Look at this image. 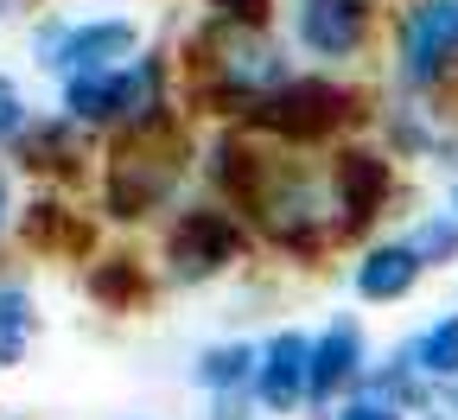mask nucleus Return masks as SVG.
I'll return each instance as SVG.
<instances>
[{
    "mask_svg": "<svg viewBox=\"0 0 458 420\" xmlns=\"http://www.w3.org/2000/svg\"><path fill=\"white\" fill-rule=\"evenodd\" d=\"M452 210H458V178H452Z\"/></svg>",
    "mask_w": 458,
    "mask_h": 420,
    "instance_id": "obj_23",
    "label": "nucleus"
},
{
    "mask_svg": "<svg viewBox=\"0 0 458 420\" xmlns=\"http://www.w3.org/2000/svg\"><path fill=\"white\" fill-rule=\"evenodd\" d=\"M427 280V268L414 261V249L401 236H382V243H363L351 261V293L363 306H401L414 287Z\"/></svg>",
    "mask_w": 458,
    "mask_h": 420,
    "instance_id": "obj_12",
    "label": "nucleus"
},
{
    "mask_svg": "<svg viewBox=\"0 0 458 420\" xmlns=\"http://www.w3.org/2000/svg\"><path fill=\"white\" fill-rule=\"evenodd\" d=\"M210 20H223V26H255V32H267V20H274V0H210Z\"/></svg>",
    "mask_w": 458,
    "mask_h": 420,
    "instance_id": "obj_18",
    "label": "nucleus"
},
{
    "mask_svg": "<svg viewBox=\"0 0 458 420\" xmlns=\"http://www.w3.org/2000/svg\"><path fill=\"white\" fill-rule=\"evenodd\" d=\"M408 364H414V376L433 389V395H445V389H458V313H439L433 325H420L408 344Z\"/></svg>",
    "mask_w": 458,
    "mask_h": 420,
    "instance_id": "obj_13",
    "label": "nucleus"
},
{
    "mask_svg": "<svg viewBox=\"0 0 458 420\" xmlns=\"http://www.w3.org/2000/svg\"><path fill=\"white\" fill-rule=\"evenodd\" d=\"M325 185H331V223H337V236H363L394 204V159H388V147L344 141L331 153Z\"/></svg>",
    "mask_w": 458,
    "mask_h": 420,
    "instance_id": "obj_8",
    "label": "nucleus"
},
{
    "mask_svg": "<svg viewBox=\"0 0 458 420\" xmlns=\"http://www.w3.org/2000/svg\"><path fill=\"white\" fill-rule=\"evenodd\" d=\"M7 210H13V185H7V172H0V229H7Z\"/></svg>",
    "mask_w": 458,
    "mask_h": 420,
    "instance_id": "obj_21",
    "label": "nucleus"
},
{
    "mask_svg": "<svg viewBox=\"0 0 458 420\" xmlns=\"http://www.w3.org/2000/svg\"><path fill=\"white\" fill-rule=\"evenodd\" d=\"M172 64L159 51H140L114 71L64 77V122L71 128H114V134H147L172 122Z\"/></svg>",
    "mask_w": 458,
    "mask_h": 420,
    "instance_id": "obj_2",
    "label": "nucleus"
},
{
    "mask_svg": "<svg viewBox=\"0 0 458 420\" xmlns=\"http://www.w3.org/2000/svg\"><path fill=\"white\" fill-rule=\"evenodd\" d=\"M13 7H20V0H0V20H7V13H13Z\"/></svg>",
    "mask_w": 458,
    "mask_h": 420,
    "instance_id": "obj_22",
    "label": "nucleus"
},
{
    "mask_svg": "<svg viewBox=\"0 0 458 420\" xmlns=\"http://www.w3.org/2000/svg\"><path fill=\"white\" fill-rule=\"evenodd\" d=\"M369 376V331L357 313L325 319V331H312V364H306V407L331 420V407H344Z\"/></svg>",
    "mask_w": 458,
    "mask_h": 420,
    "instance_id": "obj_9",
    "label": "nucleus"
},
{
    "mask_svg": "<svg viewBox=\"0 0 458 420\" xmlns=\"http://www.w3.org/2000/svg\"><path fill=\"white\" fill-rule=\"evenodd\" d=\"M255 356H261V344H249V338L210 344V350H198L191 382H198L204 395H216V401H236V395H249V382H255Z\"/></svg>",
    "mask_w": 458,
    "mask_h": 420,
    "instance_id": "obj_14",
    "label": "nucleus"
},
{
    "mask_svg": "<svg viewBox=\"0 0 458 420\" xmlns=\"http://www.w3.org/2000/svg\"><path fill=\"white\" fill-rule=\"evenodd\" d=\"M363 90H351V83H337V77H325V71H312V77H286L274 96H261L249 115H242V128L249 134H267V141H280V147H325V141H337V134H351L357 122H363Z\"/></svg>",
    "mask_w": 458,
    "mask_h": 420,
    "instance_id": "obj_4",
    "label": "nucleus"
},
{
    "mask_svg": "<svg viewBox=\"0 0 458 420\" xmlns=\"http://www.w3.org/2000/svg\"><path fill=\"white\" fill-rule=\"evenodd\" d=\"M38 64L57 77H89V71H114L140 57V26L128 13H102V20H45V32L32 39Z\"/></svg>",
    "mask_w": 458,
    "mask_h": 420,
    "instance_id": "obj_7",
    "label": "nucleus"
},
{
    "mask_svg": "<svg viewBox=\"0 0 458 420\" xmlns=\"http://www.w3.org/2000/svg\"><path fill=\"white\" fill-rule=\"evenodd\" d=\"M38 331V313H32V293L20 280H0V370H13L26 344Z\"/></svg>",
    "mask_w": 458,
    "mask_h": 420,
    "instance_id": "obj_16",
    "label": "nucleus"
},
{
    "mask_svg": "<svg viewBox=\"0 0 458 420\" xmlns=\"http://www.w3.org/2000/svg\"><path fill=\"white\" fill-rule=\"evenodd\" d=\"M249 255V229L229 204H185L165 229V274L172 280H216Z\"/></svg>",
    "mask_w": 458,
    "mask_h": 420,
    "instance_id": "obj_6",
    "label": "nucleus"
},
{
    "mask_svg": "<svg viewBox=\"0 0 458 420\" xmlns=\"http://www.w3.org/2000/svg\"><path fill=\"white\" fill-rule=\"evenodd\" d=\"M388 77L394 96L427 108L458 90V0H401L388 26Z\"/></svg>",
    "mask_w": 458,
    "mask_h": 420,
    "instance_id": "obj_3",
    "label": "nucleus"
},
{
    "mask_svg": "<svg viewBox=\"0 0 458 420\" xmlns=\"http://www.w3.org/2000/svg\"><path fill=\"white\" fill-rule=\"evenodd\" d=\"M401 243L414 249L420 268H452V261H458V210H452V204H445V210H420Z\"/></svg>",
    "mask_w": 458,
    "mask_h": 420,
    "instance_id": "obj_15",
    "label": "nucleus"
},
{
    "mask_svg": "<svg viewBox=\"0 0 458 420\" xmlns=\"http://www.w3.org/2000/svg\"><path fill=\"white\" fill-rule=\"evenodd\" d=\"M179 178H185V141L172 134V122L147 134H122V147L102 172V204L114 223H140L179 198Z\"/></svg>",
    "mask_w": 458,
    "mask_h": 420,
    "instance_id": "obj_5",
    "label": "nucleus"
},
{
    "mask_svg": "<svg viewBox=\"0 0 458 420\" xmlns=\"http://www.w3.org/2000/svg\"><path fill=\"white\" fill-rule=\"evenodd\" d=\"M286 26L312 64H357L376 39V0H286Z\"/></svg>",
    "mask_w": 458,
    "mask_h": 420,
    "instance_id": "obj_10",
    "label": "nucleus"
},
{
    "mask_svg": "<svg viewBox=\"0 0 458 420\" xmlns=\"http://www.w3.org/2000/svg\"><path fill=\"white\" fill-rule=\"evenodd\" d=\"M331 420H408V414L388 407V401H376V395H351L344 407H331Z\"/></svg>",
    "mask_w": 458,
    "mask_h": 420,
    "instance_id": "obj_20",
    "label": "nucleus"
},
{
    "mask_svg": "<svg viewBox=\"0 0 458 420\" xmlns=\"http://www.w3.org/2000/svg\"><path fill=\"white\" fill-rule=\"evenodd\" d=\"M191 102L210 108V115H249L261 96H274L286 77H293V57L274 32H255V26H223V20H204L198 39H191Z\"/></svg>",
    "mask_w": 458,
    "mask_h": 420,
    "instance_id": "obj_1",
    "label": "nucleus"
},
{
    "mask_svg": "<svg viewBox=\"0 0 458 420\" xmlns=\"http://www.w3.org/2000/svg\"><path fill=\"white\" fill-rule=\"evenodd\" d=\"M89 293L102 299V306H140V299H147V274H140L134 255H108V261L89 268Z\"/></svg>",
    "mask_w": 458,
    "mask_h": 420,
    "instance_id": "obj_17",
    "label": "nucleus"
},
{
    "mask_svg": "<svg viewBox=\"0 0 458 420\" xmlns=\"http://www.w3.org/2000/svg\"><path fill=\"white\" fill-rule=\"evenodd\" d=\"M306 364H312V331L280 325V331L261 344V356H255L249 395H255L267 414H300V407H306Z\"/></svg>",
    "mask_w": 458,
    "mask_h": 420,
    "instance_id": "obj_11",
    "label": "nucleus"
},
{
    "mask_svg": "<svg viewBox=\"0 0 458 420\" xmlns=\"http://www.w3.org/2000/svg\"><path fill=\"white\" fill-rule=\"evenodd\" d=\"M26 128H32V108H26L20 83H13V77H0V141H20Z\"/></svg>",
    "mask_w": 458,
    "mask_h": 420,
    "instance_id": "obj_19",
    "label": "nucleus"
}]
</instances>
